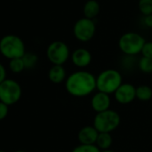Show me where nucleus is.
<instances>
[{"mask_svg":"<svg viewBox=\"0 0 152 152\" xmlns=\"http://www.w3.org/2000/svg\"><path fill=\"white\" fill-rule=\"evenodd\" d=\"M66 92L76 98H84L97 90L96 77L90 71L80 69L67 76L65 81Z\"/></svg>","mask_w":152,"mask_h":152,"instance_id":"1","label":"nucleus"},{"mask_svg":"<svg viewBox=\"0 0 152 152\" xmlns=\"http://www.w3.org/2000/svg\"><path fill=\"white\" fill-rule=\"evenodd\" d=\"M122 84L123 76L115 69H105L96 77L97 91L108 94H114Z\"/></svg>","mask_w":152,"mask_h":152,"instance_id":"2","label":"nucleus"},{"mask_svg":"<svg viewBox=\"0 0 152 152\" xmlns=\"http://www.w3.org/2000/svg\"><path fill=\"white\" fill-rule=\"evenodd\" d=\"M145 43L146 40L141 34L130 31L120 37L118 40V47L125 55L136 56L142 53Z\"/></svg>","mask_w":152,"mask_h":152,"instance_id":"3","label":"nucleus"},{"mask_svg":"<svg viewBox=\"0 0 152 152\" xmlns=\"http://www.w3.org/2000/svg\"><path fill=\"white\" fill-rule=\"evenodd\" d=\"M120 123L121 117L119 113L111 109L100 113H96L93 118V126L99 131V133L111 134L117 129Z\"/></svg>","mask_w":152,"mask_h":152,"instance_id":"4","label":"nucleus"},{"mask_svg":"<svg viewBox=\"0 0 152 152\" xmlns=\"http://www.w3.org/2000/svg\"><path fill=\"white\" fill-rule=\"evenodd\" d=\"M0 52L3 56L9 60L22 58L26 53L22 40L14 35H7L1 39Z\"/></svg>","mask_w":152,"mask_h":152,"instance_id":"5","label":"nucleus"},{"mask_svg":"<svg viewBox=\"0 0 152 152\" xmlns=\"http://www.w3.org/2000/svg\"><path fill=\"white\" fill-rule=\"evenodd\" d=\"M22 94V86L17 81L6 78L0 84V102L8 106L17 103Z\"/></svg>","mask_w":152,"mask_h":152,"instance_id":"6","label":"nucleus"},{"mask_svg":"<svg viewBox=\"0 0 152 152\" xmlns=\"http://www.w3.org/2000/svg\"><path fill=\"white\" fill-rule=\"evenodd\" d=\"M47 57L53 65H64L71 58L70 48L63 41H54L47 46Z\"/></svg>","mask_w":152,"mask_h":152,"instance_id":"7","label":"nucleus"},{"mask_svg":"<svg viewBox=\"0 0 152 152\" xmlns=\"http://www.w3.org/2000/svg\"><path fill=\"white\" fill-rule=\"evenodd\" d=\"M73 32L74 37L80 42L90 41L96 33V24L94 20H90L85 17L77 20L73 25Z\"/></svg>","mask_w":152,"mask_h":152,"instance_id":"8","label":"nucleus"},{"mask_svg":"<svg viewBox=\"0 0 152 152\" xmlns=\"http://www.w3.org/2000/svg\"><path fill=\"white\" fill-rule=\"evenodd\" d=\"M115 100L121 105L132 103L136 99V87L130 83H123L114 94Z\"/></svg>","mask_w":152,"mask_h":152,"instance_id":"9","label":"nucleus"},{"mask_svg":"<svg viewBox=\"0 0 152 152\" xmlns=\"http://www.w3.org/2000/svg\"><path fill=\"white\" fill-rule=\"evenodd\" d=\"M112 100L110 94L97 91L90 99V107L96 113H100L110 109Z\"/></svg>","mask_w":152,"mask_h":152,"instance_id":"10","label":"nucleus"},{"mask_svg":"<svg viewBox=\"0 0 152 152\" xmlns=\"http://www.w3.org/2000/svg\"><path fill=\"white\" fill-rule=\"evenodd\" d=\"M71 61L75 67L82 69L90 66L92 61V55L86 48H77L71 53Z\"/></svg>","mask_w":152,"mask_h":152,"instance_id":"11","label":"nucleus"},{"mask_svg":"<svg viewBox=\"0 0 152 152\" xmlns=\"http://www.w3.org/2000/svg\"><path fill=\"white\" fill-rule=\"evenodd\" d=\"M99 134V131L93 126V125L85 126L79 130L77 134V139L80 144L95 145Z\"/></svg>","mask_w":152,"mask_h":152,"instance_id":"12","label":"nucleus"},{"mask_svg":"<svg viewBox=\"0 0 152 152\" xmlns=\"http://www.w3.org/2000/svg\"><path fill=\"white\" fill-rule=\"evenodd\" d=\"M48 79L53 84H62L65 81L67 75L64 65H53L47 73Z\"/></svg>","mask_w":152,"mask_h":152,"instance_id":"13","label":"nucleus"},{"mask_svg":"<svg viewBox=\"0 0 152 152\" xmlns=\"http://www.w3.org/2000/svg\"><path fill=\"white\" fill-rule=\"evenodd\" d=\"M83 17L94 20L100 12V4L97 0H88L82 8Z\"/></svg>","mask_w":152,"mask_h":152,"instance_id":"14","label":"nucleus"},{"mask_svg":"<svg viewBox=\"0 0 152 152\" xmlns=\"http://www.w3.org/2000/svg\"><path fill=\"white\" fill-rule=\"evenodd\" d=\"M112 144H113V138H112L111 134H109V133H99L95 145L100 151H106V150L111 149Z\"/></svg>","mask_w":152,"mask_h":152,"instance_id":"15","label":"nucleus"},{"mask_svg":"<svg viewBox=\"0 0 152 152\" xmlns=\"http://www.w3.org/2000/svg\"><path fill=\"white\" fill-rule=\"evenodd\" d=\"M152 98V88L147 85L136 87V99L141 102H149Z\"/></svg>","mask_w":152,"mask_h":152,"instance_id":"16","label":"nucleus"},{"mask_svg":"<svg viewBox=\"0 0 152 152\" xmlns=\"http://www.w3.org/2000/svg\"><path fill=\"white\" fill-rule=\"evenodd\" d=\"M9 69L13 73H15V74L21 73L22 71H23L25 69V66H24L22 58H16V59L10 60Z\"/></svg>","mask_w":152,"mask_h":152,"instance_id":"17","label":"nucleus"},{"mask_svg":"<svg viewBox=\"0 0 152 152\" xmlns=\"http://www.w3.org/2000/svg\"><path fill=\"white\" fill-rule=\"evenodd\" d=\"M137 65L139 69L143 73L150 74L152 72V59L142 56V58L138 61Z\"/></svg>","mask_w":152,"mask_h":152,"instance_id":"18","label":"nucleus"},{"mask_svg":"<svg viewBox=\"0 0 152 152\" xmlns=\"http://www.w3.org/2000/svg\"><path fill=\"white\" fill-rule=\"evenodd\" d=\"M38 60H39L38 56L32 53H25V54L22 56V61L24 62L25 69H27L34 68L38 62Z\"/></svg>","mask_w":152,"mask_h":152,"instance_id":"19","label":"nucleus"},{"mask_svg":"<svg viewBox=\"0 0 152 152\" xmlns=\"http://www.w3.org/2000/svg\"><path fill=\"white\" fill-rule=\"evenodd\" d=\"M138 8L143 16L152 14V0H139Z\"/></svg>","mask_w":152,"mask_h":152,"instance_id":"20","label":"nucleus"},{"mask_svg":"<svg viewBox=\"0 0 152 152\" xmlns=\"http://www.w3.org/2000/svg\"><path fill=\"white\" fill-rule=\"evenodd\" d=\"M71 152H101V151L96 145L79 144L74 147Z\"/></svg>","mask_w":152,"mask_h":152,"instance_id":"21","label":"nucleus"},{"mask_svg":"<svg viewBox=\"0 0 152 152\" xmlns=\"http://www.w3.org/2000/svg\"><path fill=\"white\" fill-rule=\"evenodd\" d=\"M125 57L122 61V66L126 70H131L135 65V61H134V56H128L125 55Z\"/></svg>","mask_w":152,"mask_h":152,"instance_id":"22","label":"nucleus"},{"mask_svg":"<svg viewBox=\"0 0 152 152\" xmlns=\"http://www.w3.org/2000/svg\"><path fill=\"white\" fill-rule=\"evenodd\" d=\"M142 55L146 58L152 59V42L151 41H146L142 50Z\"/></svg>","mask_w":152,"mask_h":152,"instance_id":"23","label":"nucleus"},{"mask_svg":"<svg viewBox=\"0 0 152 152\" xmlns=\"http://www.w3.org/2000/svg\"><path fill=\"white\" fill-rule=\"evenodd\" d=\"M8 112H9V106L0 102V121L4 120L7 117Z\"/></svg>","mask_w":152,"mask_h":152,"instance_id":"24","label":"nucleus"},{"mask_svg":"<svg viewBox=\"0 0 152 152\" xmlns=\"http://www.w3.org/2000/svg\"><path fill=\"white\" fill-rule=\"evenodd\" d=\"M143 23L146 27L152 28V14L143 16Z\"/></svg>","mask_w":152,"mask_h":152,"instance_id":"25","label":"nucleus"},{"mask_svg":"<svg viewBox=\"0 0 152 152\" xmlns=\"http://www.w3.org/2000/svg\"><path fill=\"white\" fill-rule=\"evenodd\" d=\"M6 79V70L2 63H0V84Z\"/></svg>","mask_w":152,"mask_h":152,"instance_id":"26","label":"nucleus"},{"mask_svg":"<svg viewBox=\"0 0 152 152\" xmlns=\"http://www.w3.org/2000/svg\"><path fill=\"white\" fill-rule=\"evenodd\" d=\"M101 152H116V151H112L111 149H109V150H106V151H101Z\"/></svg>","mask_w":152,"mask_h":152,"instance_id":"27","label":"nucleus"},{"mask_svg":"<svg viewBox=\"0 0 152 152\" xmlns=\"http://www.w3.org/2000/svg\"><path fill=\"white\" fill-rule=\"evenodd\" d=\"M13 152H27V151H13Z\"/></svg>","mask_w":152,"mask_h":152,"instance_id":"28","label":"nucleus"},{"mask_svg":"<svg viewBox=\"0 0 152 152\" xmlns=\"http://www.w3.org/2000/svg\"><path fill=\"white\" fill-rule=\"evenodd\" d=\"M0 152H6L5 151H3V150H0Z\"/></svg>","mask_w":152,"mask_h":152,"instance_id":"29","label":"nucleus"}]
</instances>
